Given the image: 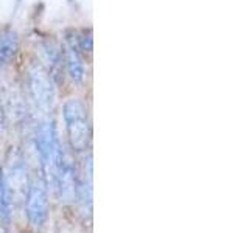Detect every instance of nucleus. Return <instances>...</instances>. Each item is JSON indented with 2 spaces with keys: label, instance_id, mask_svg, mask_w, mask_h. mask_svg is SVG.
I'll return each mask as SVG.
<instances>
[{
  "label": "nucleus",
  "instance_id": "nucleus-1",
  "mask_svg": "<svg viewBox=\"0 0 249 233\" xmlns=\"http://www.w3.org/2000/svg\"><path fill=\"white\" fill-rule=\"evenodd\" d=\"M25 87L36 109L50 115L54 107V81L39 61H30L25 68Z\"/></svg>",
  "mask_w": 249,
  "mask_h": 233
},
{
  "label": "nucleus",
  "instance_id": "nucleus-2",
  "mask_svg": "<svg viewBox=\"0 0 249 233\" xmlns=\"http://www.w3.org/2000/svg\"><path fill=\"white\" fill-rule=\"evenodd\" d=\"M62 118L66 123L67 137L72 150L86 151L90 143L89 112L80 98H69L62 104Z\"/></svg>",
  "mask_w": 249,
  "mask_h": 233
},
{
  "label": "nucleus",
  "instance_id": "nucleus-3",
  "mask_svg": "<svg viewBox=\"0 0 249 233\" xmlns=\"http://www.w3.org/2000/svg\"><path fill=\"white\" fill-rule=\"evenodd\" d=\"M36 146L41 159V165L44 169V174L47 181L53 183V177L56 173L58 163L64 154V148L61 146V142L58 138V132L54 128V123L47 116L41 120L36 129Z\"/></svg>",
  "mask_w": 249,
  "mask_h": 233
},
{
  "label": "nucleus",
  "instance_id": "nucleus-4",
  "mask_svg": "<svg viewBox=\"0 0 249 233\" xmlns=\"http://www.w3.org/2000/svg\"><path fill=\"white\" fill-rule=\"evenodd\" d=\"M49 212V198H47V182L37 176L30 182L27 191V216L35 227H41L47 219Z\"/></svg>",
  "mask_w": 249,
  "mask_h": 233
},
{
  "label": "nucleus",
  "instance_id": "nucleus-5",
  "mask_svg": "<svg viewBox=\"0 0 249 233\" xmlns=\"http://www.w3.org/2000/svg\"><path fill=\"white\" fill-rule=\"evenodd\" d=\"M62 56H64V68L67 76L73 84H83L86 81V62L83 53L76 47L73 36H67L62 45Z\"/></svg>",
  "mask_w": 249,
  "mask_h": 233
},
{
  "label": "nucleus",
  "instance_id": "nucleus-6",
  "mask_svg": "<svg viewBox=\"0 0 249 233\" xmlns=\"http://www.w3.org/2000/svg\"><path fill=\"white\" fill-rule=\"evenodd\" d=\"M42 51V62L44 68L50 73L53 81H58L59 76L64 72V56H62V47L54 44L53 41H42L41 42Z\"/></svg>",
  "mask_w": 249,
  "mask_h": 233
},
{
  "label": "nucleus",
  "instance_id": "nucleus-7",
  "mask_svg": "<svg viewBox=\"0 0 249 233\" xmlns=\"http://www.w3.org/2000/svg\"><path fill=\"white\" fill-rule=\"evenodd\" d=\"M19 51V36L13 30H5L0 34V68L11 66Z\"/></svg>",
  "mask_w": 249,
  "mask_h": 233
},
{
  "label": "nucleus",
  "instance_id": "nucleus-8",
  "mask_svg": "<svg viewBox=\"0 0 249 233\" xmlns=\"http://www.w3.org/2000/svg\"><path fill=\"white\" fill-rule=\"evenodd\" d=\"M10 216H11V200H10V194H8L3 171L2 166H0V217L5 222H10Z\"/></svg>",
  "mask_w": 249,
  "mask_h": 233
},
{
  "label": "nucleus",
  "instance_id": "nucleus-9",
  "mask_svg": "<svg viewBox=\"0 0 249 233\" xmlns=\"http://www.w3.org/2000/svg\"><path fill=\"white\" fill-rule=\"evenodd\" d=\"M3 124H5V114H3L2 101H0V137H2V132H3Z\"/></svg>",
  "mask_w": 249,
  "mask_h": 233
}]
</instances>
